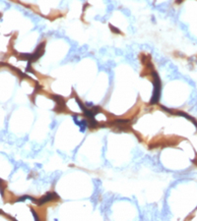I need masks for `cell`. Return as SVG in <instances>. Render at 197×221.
<instances>
[{
	"mask_svg": "<svg viewBox=\"0 0 197 221\" xmlns=\"http://www.w3.org/2000/svg\"><path fill=\"white\" fill-rule=\"evenodd\" d=\"M155 76V82H154V85H155V90H154V95H153V97L151 99V103L154 104V103H157V101L159 100V97H160V80H159V77L158 75L154 73L153 74Z\"/></svg>",
	"mask_w": 197,
	"mask_h": 221,
	"instance_id": "obj_1",
	"label": "cell"
},
{
	"mask_svg": "<svg viewBox=\"0 0 197 221\" xmlns=\"http://www.w3.org/2000/svg\"><path fill=\"white\" fill-rule=\"evenodd\" d=\"M56 197H58L56 194H54V193H48L45 197H44L42 200L39 201V205L42 206V205H44V203L48 202V201H51V200L56 199Z\"/></svg>",
	"mask_w": 197,
	"mask_h": 221,
	"instance_id": "obj_2",
	"label": "cell"
},
{
	"mask_svg": "<svg viewBox=\"0 0 197 221\" xmlns=\"http://www.w3.org/2000/svg\"><path fill=\"white\" fill-rule=\"evenodd\" d=\"M74 121H75V123H76L79 127H80V130L81 132H84L85 129H86V127H87V122L85 120H81V121H78L77 120V117H74Z\"/></svg>",
	"mask_w": 197,
	"mask_h": 221,
	"instance_id": "obj_3",
	"label": "cell"
}]
</instances>
